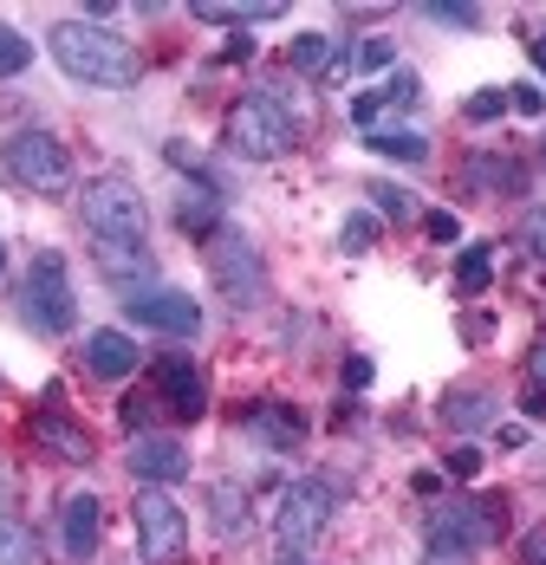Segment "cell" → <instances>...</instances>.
<instances>
[{
	"label": "cell",
	"mask_w": 546,
	"mask_h": 565,
	"mask_svg": "<svg viewBox=\"0 0 546 565\" xmlns=\"http://www.w3.org/2000/svg\"><path fill=\"white\" fill-rule=\"evenodd\" d=\"M53 58L65 78H78V85H111V92H124V85H137V46L130 40H117L111 26H92V20H59L53 26Z\"/></svg>",
	"instance_id": "6da1fadb"
},
{
	"label": "cell",
	"mask_w": 546,
	"mask_h": 565,
	"mask_svg": "<svg viewBox=\"0 0 546 565\" xmlns=\"http://www.w3.org/2000/svg\"><path fill=\"white\" fill-rule=\"evenodd\" d=\"M78 215L98 234V247H144V234H150V209H144V195H137L130 175H98V182H85Z\"/></svg>",
	"instance_id": "7a4b0ae2"
},
{
	"label": "cell",
	"mask_w": 546,
	"mask_h": 565,
	"mask_svg": "<svg viewBox=\"0 0 546 565\" xmlns=\"http://www.w3.org/2000/svg\"><path fill=\"white\" fill-rule=\"evenodd\" d=\"M293 137H300V124H293V111H286L273 92H248V98H234V111H228V150H234V157H248V163H273V157L293 150Z\"/></svg>",
	"instance_id": "3957f363"
},
{
	"label": "cell",
	"mask_w": 546,
	"mask_h": 565,
	"mask_svg": "<svg viewBox=\"0 0 546 565\" xmlns=\"http://www.w3.org/2000/svg\"><path fill=\"white\" fill-rule=\"evenodd\" d=\"M0 163L33 195H65L72 189V157H65V143H59L53 130H13L7 150H0Z\"/></svg>",
	"instance_id": "277c9868"
},
{
	"label": "cell",
	"mask_w": 546,
	"mask_h": 565,
	"mask_svg": "<svg viewBox=\"0 0 546 565\" xmlns=\"http://www.w3.org/2000/svg\"><path fill=\"white\" fill-rule=\"evenodd\" d=\"M130 520H137V553H144V565H182L189 559V513L176 508L164 488H144L137 508H130Z\"/></svg>",
	"instance_id": "5b68a950"
},
{
	"label": "cell",
	"mask_w": 546,
	"mask_h": 565,
	"mask_svg": "<svg viewBox=\"0 0 546 565\" xmlns=\"http://www.w3.org/2000/svg\"><path fill=\"white\" fill-rule=\"evenodd\" d=\"M20 312H27V326L33 332H72V319H78V299H72V280H65V260L59 254H40L33 260V274L20 286Z\"/></svg>",
	"instance_id": "8992f818"
},
{
	"label": "cell",
	"mask_w": 546,
	"mask_h": 565,
	"mask_svg": "<svg viewBox=\"0 0 546 565\" xmlns=\"http://www.w3.org/2000/svg\"><path fill=\"white\" fill-rule=\"evenodd\" d=\"M209 274H216V286L234 299V306H254V299L267 292V274H261L254 241L234 234V227H216V234H209Z\"/></svg>",
	"instance_id": "52a82bcc"
},
{
	"label": "cell",
	"mask_w": 546,
	"mask_h": 565,
	"mask_svg": "<svg viewBox=\"0 0 546 565\" xmlns=\"http://www.w3.org/2000/svg\"><path fill=\"white\" fill-rule=\"evenodd\" d=\"M326 520H332V488L326 481H293V488L280 494L273 533H280L286 553H300V546H313V540L326 533Z\"/></svg>",
	"instance_id": "ba28073f"
},
{
	"label": "cell",
	"mask_w": 546,
	"mask_h": 565,
	"mask_svg": "<svg viewBox=\"0 0 546 565\" xmlns=\"http://www.w3.org/2000/svg\"><path fill=\"white\" fill-rule=\"evenodd\" d=\"M124 312L137 326H150V332H169V339H196L202 332V306L189 292H176V286H137Z\"/></svg>",
	"instance_id": "9c48e42d"
},
{
	"label": "cell",
	"mask_w": 546,
	"mask_h": 565,
	"mask_svg": "<svg viewBox=\"0 0 546 565\" xmlns=\"http://www.w3.org/2000/svg\"><path fill=\"white\" fill-rule=\"evenodd\" d=\"M494 533H501V501L437 508V520H430V540H437V546H462V553H482Z\"/></svg>",
	"instance_id": "30bf717a"
},
{
	"label": "cell",
	"mask_w": 546,
	"mask_h": 565,
	"mask_svg": "<svg viewBox=\"0 0 546 565\" xmlns=\"http://www.w3.org/2000/svg\"><path fill=\"white\" fill-rule=\"evenodd\" d=\"M150 377H157V391L176 416H202L209 409V384H202V371H196V358H182V351H164V358H150Z\"/></svg>",
	"instance_id": "8fae6325"
},
{
	"label": "cell",
	"mask_w": 546,
	"mask_h": 565,
	"mask_svg": "<svg viewBox=\"0 0 546 565\" xmlns=\"http://www.w3.org/2000/svg\"><path fill=\"white\" fill-rule=\"evenodd\" d=\"M130 475H137L144 488H169V481L189 475V449H182L176 436H137V443H130Z\"/></svg>",
	"instance_id": "7c38bea8"
},
{
	"label": "cell",
	"mask_w": 546,
	"mask_h": 565,
	"mask_svg": "<svg viewBox=\"0 0 546 565\" xmlns=\"http://www.w3.org/2000/svg\"><path fill=\"white\" fill-rule=\"evenodd\" d=\"M137 358H144V351H137L130 332H92V339H85V371H92V377H105V384L130 377V371H137Z\"/></svg>",
	"instance_id": "4fadbf2b"
},
{
	"label": "cell",
	"mask_w": 546,
	"mask_h": 565,
	"mask_svg": "<svg viewBox=\"0 0 546 565\" xmlns=\"http://www.w3.org/2000/svg\"><path fill=\"white\" fill-rule=\"evenodd\" d=\"M98 540H105V508H98V494H72V501H65V553H72V559H92Z\"/></svg>",
	"instance_id": "5bb4252c"
},
{
	"label": "cell",
	"mask_w": 546,
	"mask_h": 565,
	"mask_svg": "<svg viewBox=\"0 0 546 565\" xmlns=\"http://www.w3.org/2000/svg\"><path fill=\"white\" fill-rule=\"evenodd\" d=\"M248 429H254L261 443H273V449H293V443L306 436V423H300L286 403H254V409H248Z\"/></svg>",
	"instance_id": "9a60e30c"
},
{
	"label": "cell",
	"mask_w": 546,
	"mask_h": 565,
	"mask_svg": "<svg viewBox=\"0 0 546 565\" xmlns=\"http://www.w3.org/2000/svg\"><path fill=\"white\" fill-rule=\"evenodd\" d=\"M442 416H449L455 429H489L494 423V391H475V384H469V391H449L442 396Z\"/></svg>",
	"instance_id": "2e32d148"
},
{
	"label": "cell",
	"mask_w": 546,
	"mask_h": 565,
	"mask_svg": "<svg viewBox=\"0 0 546 565\" xmlns=\"http://www.w3.org/2000/svg\"><path fill=\"white\" fill-rule=\"evenodd\" d=\"M98 267H105V280H117L124 292H137V280H150V274H157V260H150L144 247H105V254H98Z\"/></svg>",
	"instance_id": "e0dca14e"
},
{
	"label": "cell",
	"mask_w": 546,
	"mask_h": 565,
	"mask_svg": "<svg viewBox=\"0 0 546 565\" xmlns=\"http://www.w3.org/2000/svg\"><path fill=\"white\" fill-rule=\"evenodd\" d=\"M365 150H378L384 163H430V137H417V130H371Z\"/></svg>",
	"instance_id": "ac0fdd59"
},
{
	"label": "cell",
	"mask_w": 546,
	"mask_h": 565,
	"mask_svg": "<svg viewBox=\"0 0 546 565\" xmlns=\"http://www.w3.org/2000/svg\"><path fill=\"white\" fill-rule=\"evenodd\" d=\"M209 508H216V533L221 540H241V533H248V494H241L234 481L209 488Z\"/></svg>",
	"instance_id": "d6986e66"
},
{
	"label": "cell",
	"mask_w": 546,
	"mask_h": 565,
	"mask_svg": "<svg viewBox=\"0 0 546 565\" xmlns=\"http://www.w3.org/2000/svg\"><path fill=\"white\" fill-rule=\"evenodd\" d=\"M338 58H345V53L332 46L326 33H300V40L286 46V65H293V72H332Z\"/></svg>",
	"instance_id": "ffe728a7"
},
{
	"label": "cell",
	"mask_w": 546,
	"mask_h": 565,
	"mask_svg": "<svg viewBox=\"0 0 546 565\" xmlns=\"http://www.w3.org/2000/svg\"><path fill=\"white\" fill-rule=\"evenodd\" d=\"M176 222L189 227V234H216V227H221L216 189H189V195H182V202H176Z\"/></svg>",
	"instance_id": "44dd1931"
},
{
	"label": "cell",
	"mask_w": 546,
	"mask_h": 565,
	"mask_svg": "<svg viewBox=\"0 0 546 565\" xmlns=\"http://www.w3.org/2000/svg\"><path fill=\"white\" fill-rule=\"evenodd\" d=\"M40 443L59 449L65 461H92V436H78L72 423H59V416H40Z\"/></svg>",
	"instance_id": "7402d4cb"
},
{
	"label": "cell",
	"mask_w": 546,
	"mask_h": 565,
	"mask_svg": "<svg viewBox=\"0 0 546 565\" xmlns=\"http://www.w3.org/2000/svg\"><path fill=\"white\" fill-rule=\"evenodd\" d=\"M489 280H494L489 247H469V254L455 260V286H462V292H489Z\"/></svg>",
	"instance_id": "603a6c76"
},
{
	"label": "cell",
	"mask_w": 546,
	"mask_h": 565,
	"mask_svg": "<svg viewBox=\"0 0 546 565\" xmlns=\"http://www.w3.org/2000/svg\"><path fill=\"white\" fill-rule=\"evenodd\" d=\"M338 247H345V254H371V247H378V215H365V209H358V215H345Z\"/></svg>",
	"instance_id": "cb8c5ba5"
},
{
	"label": "cell",
	"mask_w": 546,
	"mask_h": 565,
	"mask_svg": "<svg viewBox=\"0 0 546 565\" xmlns=\"http://www.w3.org/2000/svg\"><path fill=\"white\" fill-rule=\"evenodd\" d=\"M27 65H33V40L13 33V26H0V78H20Z\"/></svg>",
	"instance_id": "d4e9b609"
},
{
	"label": "cell",
	"mask_w": 546,
	"mask_h": 565,
	"mask_svg": "<svg viewBox=\"0 0 546 565\" xmlns=\"http://www.w3.org/2000/svg\"><path fill=\"white\" fill-rule=\"evenodd\" d=\"M371 202H378L390 222H410V215H417V195H410V189H397V182H371Z\"/></svg>",
	"instance_id": "484cf974"
},
{
	"label": "cell",
	"mask_w": 546,
	"mask_h": 565,
	"mask_svg": "<svg viewBox=\"0 0 546 565\" xmlns=\"http://www.w3.org/2000/svg\"><path fill=\"white\" fill-rule=\"evenodd\" d=\"M507 111V92H475V98H469V105H462V117H469V124H494V117Z\"/></svg>",
	"instance_id": "4316f807"
},
{
	"label": "cell",
	"mask_w": 546,
	"mask_h": 565,
	"mask_svg": "<svg viewBox=\"0 0 546 565\" xmlns=\"http://www.w3.org/2000/svg\"><path fill=\"white\" fill-rule=\"evenodd\" d=\"M390 58H397V46H390V40H358V53H351V65H358V72H384Z\"/></svg>",
	"instance_id": "83f0119b"
},
{
	"label": "cell",
	"mask_w": 546,
	"mask_h": 565,
	"mask_svg": "<svg viewBox=\"0 0 546 565\" xmlns=\"http://www.w3.org/2000/svg\"><path fill=\"white\" fill-rule=\"evenodd\" d=\"M442 468H449L455 481H475V475H482V449H469V443H462V449H449V461H442Z\"/></svg>",
	"instance_id": "f1b7e54d"
},
{
	"label": "cell",
	"mask_w": 546,
	"mask_h": 565,
	"mask_svg": "<svg viewBox=\"0 0 546 565\" xmlns=\"http://www.w3.org/2000/svg\"><path fill=\"white\" fill-rule=\"evenodd\" d=\"M150 416H157V403H150L144 391L124 396V429H137V436H144V429H150Z\"/></svg>",
	"instance_id": "f546056e"
},
{
	"label": "cell",
	"mask_w": 546,
	"mask_h": 565,
	"mask_svg": "<svg viewBox=\"0 0 546 565\" xmlns=\"http://www.w3.org/2000/svg\"><path fill=\"white\" fill-rule=\"evenodd\" d=\"M423 234H430V241H442V247H449V241H462V222H455L449 209H437V215H423Z\"/></svg>",
	"instance_id": "4dcf8cb0"
},
{
	"label": "cell",
	"mask_w": 546,
	"mask_h": 565,
	"mask_svg": "<svg viewBox=\"0 0 546 565\" xmlns=\"http://www.w3.org/2000/svg\"><path fill=\"white\" fill-rule=\"evenodd\" d=\"M507 111H521V117H540V111H546L540 85H514V92H507Z\"/></svg>",
	"instance_id": "1f68e13d"
},
{
	"label": "cell",
	"mask_w": 546,
	"mask_h": 565,
	"mask_svg": "<svg viewBox=\"0 0 546 565\" xmlns=\"http://www.w3.org/2000/svg\"><path fill=\"white\" fill-rule=\"evenodd\" d=\"M521 241H527V254H534V260H546V209H534V215L521 222Z\"/></svg>",
	"instance_id": "d6a6232c"
},
{
	"label": "cell",
	"mask_w": 546,
	"mask_h": 565,
	"mask_svg": "<svg viewBox=\"0 0 546 565\" xmlns=\"http://www.w3.org/2000/svg\"><path fill=\"white\" fill-rule=\"evenodd\" d=\"M378 111H384V92H358V98H351V124H358V130H371Z\"/></svg>",
	"instance_id": "836d02e7"
},
{
	"label": "cell",
	"mask_w": 546,
	"mask_h": 565,
	"mask_svg": "<svg viewBox=\"0 0 546 565\" xmlns=\"http://www.w3.org/2000/svg\"><path fill=\"white\" fill-rule=\"evenodd\" d=\"M378 371H371V358H345V391H365Z\"/></svg>",
	"instance_id": "e575fe53"
},
{
	"label": "cell",
	"mask_w": 546,
	"mask_h": 565,
	"mask_svg": "<svg viewBox=\"0 0 546 565\" xmlns=\"http://www.w3.org/2000/svg\"><path fill=\"white\" fill-rule=\"evenodd\" d=\"M430 20H449V26H482L475 7H430Z\"/></svg>",
	"instance_id": "d590c367"
},
{
	"label": "cell",
	"mask_w": 546,
	"mask_h": 565,
	"mask_svg": "<svg viewBox=\"0 0 546 565\" xmlns=\"http://www.w3.org/2000/svg\"><path fill=\"white\" fill-rule=\"evenodd\" d=\"M521 559H527V565H546V526H534V533L521 540Z\"/></svg>",
	"instance_id": "8d00e7d4"
},
{
	"label": "cell",
	"mask_w": 546,
	"mask_h": 565,
	"mask_svg": "<svg viewBox=\"0 0 546 565\" xmlns=\"http://www.w3.org/2000/svg\"><path fill=\"white\" fill-rule=\"evenodd\" d=\"M475 559V553H462V546H437V540H430V559L423 565H469Z\"/></svg>",
	"instance_id": "74e56055"
},
{
	"label": "cell",
	"mask_w": 546,
	"mask_h": 565,
	"mask_svg": "<svg viewBox=\"0 0 546 565\" xmlns=\"http://www.w3.org/2000/svg\"><path fill=\"white\" fill-rule=\"evenodd\" d=\"M20 553V526L13 520H0V559H13Z\"/></svg>",
	"instance_id": "f35d334b"
},
{
	"label": "cell",
	"mask_w": 546,
	"mask_h": 565,
	"mask_svg": "<svg viewBox=\"0 0 546 565\" xmlns=\"http://www.w3.org/2000/svg\"><path fill=\"white\" fill-rule=\"evenodd\" d=\"M527 371H534V384H546V339L534 344V364H527Z\"/></svg>",
	"instance_id": "ab89813d"
},
{
	"label": "cell",
	"mask_w": 546,
	"mask_h": 565,
	"mask_svg": "<svg viewBox=\"0 0 546 565\" xmlns=\"http://www.w3.org/2000/svg\"><path fill=\"white\" fill-rule=\"evenodd\" d=\"M534 58H540V72H546V33H540V40H534Z\"/></svg>",
	"instance_id": "60d3db41"
},
{
	"label": "cell",
	"mask_w": 546,
	"mask_h": 565,
	"mask_svg": "<svg viewBox=\"0 0 546 565\" xmlns=\"http://www.w3.org/2000/svg\"><path fill=\"white\" fill-rule=\"evenodd\" d=\"M0 274H7V241H0Z\"/></svg>",
	"instance_id": "b9f144b4"
},
{
	"label": "cell",
	"mask_w": 546,
	"mask_h": 565,
	"mask_svg": "<svg viewBox=\"0 0 546 565\" xmlns=\"http://www.w3.org/2000/svg\"><path fill=\"white\" fill-rule=\"evenodd\" d=\"M286 565H306V559H300V553H286Z\"/></svg>",
	"instance_id": "7bdbcfd3"
},
{
	"label": "cell",
	"mask_w": 546,
	"mask_h": 565,
	"mask_svg": "<svg viewBox=\"0 0 546 565\" xmlns=\"http://www.w3.org/2000/svg\"><path fill=\"white\" fill-rule=\"evenodd\" d=\"M540 150H546V143H540Z\"/></svg>",
	"instance_id": "ee69618b"
}]
</instances>
